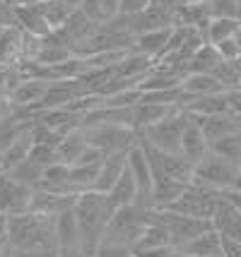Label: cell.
I'll use <instances>...</instances> for the list:
<instances>
[{"mask_svg": "<svg viewBox=\"0 0 241 257\" xmlns=\"http://www.w3.org/2000/svg\"><path fill=\"white\" fill-rule=\"evenodd\" d=\"M219 257H224V255H219Z\"/></svg>", "mask_w": 241, "mask_h": 257, "instance_id": "db71d44e", "label": "cell"}, {"mask_svg": "<svg viewBox=\"0 0 241 257\" xmlns=\"http://www.w3.org/2000/svg\"><path fill=\"white\" fill-rule=\"evenodd\" d=\"M133 247L126 245V243H116V240H106L104 238L102 243L94 250V257H133Z\"/></svg>", "mask_w": 241, "mask_h": 257, "instance_id": "d6a6232c", "label": "cell"}, {"mask_svg": "<svg viewBox=\"0 0 241 257\" xmlns=\"http://www.w3.org/2000/svg\"><path fill=\"white\" fill-rule=\"evenodd\" d=\"M222 255L224 257H241V240L222 235Z\"/></svg>", "mask_w": 241, "mask_h": 257, "instance_id": "f35d334b", "label": "cell"}, {"mask_svg": "<svg viewBox=\"0 0 241 257\" xmlns=\"http://www.w3.org/2000/svg\"><path fill=\"white\" fill-rule=\"evenodd\" d=\"M87 135V142L92 147H99L106 154H114V152H128L133 145L140 142V133L130 125L123 123H97L85 127Z\"/></svg>", "mask_w": 241, "mask_h": 257, "instance_id": "5b68a950", "label": "cell"}, {"mask_svg": "<svg viewBox=\"0 0 241 257\" xmlns=\"http://www.w3.org/2000/svg\"><path fill=\"white\" fill-rule=\"evenodd\" d=\"M87 135H85V127H77V130H70L68 135H63L60 137V142L56 145V161L60 164H68L72 166L80 154L87 149Z\"/></svg>", "mask_w": 241, "mask_h": 257, "instance_id": "ffe728a7", "label": "cell"}, {"mask_svg": "<svg viewBox=\"0 0 241 257\" xmlns=\"http://www.w3.org/2000/svg\"><path fill=\"white\" fill-rule=\"evenodd\" d=\"M109 200H111V204H114L116 209H118V207H126V204H135V202L140 200L138 183L133 178V173L128 171V166H126V171H123V176L116 180V185L111 188Z\"/></svg>", "mask_w": 241, "mask_h": 257, "instance_id": "d4e9b609", "label": "cell"}, {"mask_svg": "<svg viewBox=\"0 0 241 257\" xmlns=\"http://www.w3.org/2000/svg\"><path fill=\"white\" fill-rule=\"evenodd\" d=\"M172 245V235L167 231V226H162L159 221L149 219V226L140 233V238L133 245V252H142V250H152V247H164Z\"/></svg>", "mask_w": 241, "mask_h": 257, "instance_id": "4316f807", "label": "cell"}, {"mask_svg": "<svg viewBox=\"0 0 241 257\" xmlns=\"http://www.w3.org/2000/svg\"><path fill=\"white\" fill-rule=\"evenodd\" d=\"M34 190L36 188L12 178L10 173H5V171H0V212L3 214L32 212Z\"/></svg>", "mask_w": 241, "mask_h": 257, "instance_id": "9c48e42d", "label": "cell"}, {"mask_svg": "<svg viewBox=\"0 0 241 257\" xmlns=\"http://www.w3.org/2000/svg\"><path fill=\"white\" fill-rule=\"evenodd\" d=\"M140 142H142V140H140ZM142 147H145V152H147V157H149V164H152V176H167V178L179 180V183H184V185H191V183H193L195 164H191L181 152H162V149L149 147L147 142H142Z\"/></svg>", "mask_w": 241, "mask_h": 257, "instance_id": "52a82bcc", "label": "cell"}, {"mask_svg": "<svg viewBox=\"0 0 241 257\" xmlns=\"http://www.w3.org/2000/svg\"><path fill=\"white\" fill-rule=\"evenodd\" d=\"M56 240H58V247L80 245L82 243L80 226H77V219H75L72 209H65V212L56 214Z\"/></svg>", "mask_w": 241, "mask_h": 257, "instance_id": "cb8c5ba5", "label": "cell"}, {"mask_svg": "<svg viewBox=\"0 0 241 257\" xmlns=\"http://www.w3.org/2000/svg\"><path fill=\"white\" fill-rule=\"evenodd\" d=\"M186 113H191L193 118H205V115H215V113L227 111V94L224 91H215L207 96H198V99L186 101L181 106Z\"/></svg>", "mask_w": 241, "mask_h": 257, "instance_id": "7402d4cb", "label": "cell"}, {"mask_svg": "<svg viewBox=\"0 0 241 257\" xmlns=\"http://www.w3.org/2000/svg\"><path fill=\"white\" fill-rule=\"evenodd\" d=\"M186 257H219L222 255V235L210 228L205 233L195 235L193 240H188L179 247Z\"/></svg>", "mask_w": 241, "mask_h": 257, "instance_id": "d6986e66", "label": "cell"}, {"mask_svg": "<svg viewBox=\"0 0 241 257\" xmlns=\"http://www.w3.org/2000/svg\"><path fill=\"white\" fill-rule=\"evenodd\" d=\"M72 212H75V219H77V226H80L82 245L94 257V250H97V245L104 240L106 226L111 221L116 207L111 204L106 192L85 190L77 195Z\"/></svg>", "mask_w": 241, "mask_h": 257, "instance_id": "7a4b0ae2", "label": "cell"}, {"mask_svg": "<svg viewBox=\"0 0 241 257\" xmlns=\"http://www.w3.org/2000/svg\"><path fill=\"white\" fill-rule=\"evenodd\" d=\"M181 89H184L186 96L184 103L191 99H198V96L215 94V91H227L212 72H191V75H186L184 82H181Z\"/></svg>", "mask_w": 241, "mask_h": 257, "instance_id": "ac0fdd59", "label": "cell"}, {"mask_svg": "<svg viewBox=\"0 0 241 257\" xmlns=\"http://www.w3.org/2000/svg\"><path fill=\"white\" fill-rule=\"evenodd\" d=\"M0 238H8V214L0 212Z\"/></svg>", "mask_w": 241, "mask_h": 257, "instance_id": "f6af8a7d", "label": "cell"}, {"mask_svg": "<svg viewBox=\"0 0 241 257\" xmlns=\"http://www.w3.org/2000/svg\"><path fill=\"white\" fill-rule=\"evenodd\" d=\"M128 152H114V154H106V159L99 166V176H97V183H94V190L99 192H111V188L116 185V180L123 176V171L128 166Z\"/></svg>", "mask_w": 241, "mask_h": 257, "instance_id": "5bb4252c", "label": "cell"}, {"mask_svg": "<svg viewBox=\"0 0 241 257\" xmlns=\"http://www.w3.org/2000/svg\"><path fill=\"white\" fill-rule=\"evenodd\" d=\"M227 111L231 115H236L241 120V87H234V89H227Z\"/></svg>", "mask_w": 241, "mask_h": 257, "instance_id": "74e56055", "label": "cell"}, {"mask_svg": "<svg viewBox=\"0 0 241 257\" xmlns=\"http://www.w3.org/2000/svg\"><path fill=\"white\" fill-rule=\"evenodd\" d=\"M172 29L174 27H167V29H154V32H145V34H135V36H133V44H130V51L159 60L162 53H164V48H167V44H169Z\"/></svg>", "mask_w": 241, "mask_h": 257, "instance_id": "9a60e30c", "label": "cell"}, {"mask_svg": "<svg viewBox=\"0 0 241 257\" xmlns=\"http://www.w3.org/2000/svg\"><path fill=\"white\" fill-rule=\"evenodd\" d=\"M58 257H92L87 250H85V245H68V247H58Z\"/></svg>", "mask_w": 241, "mask_h": 257, "instance_id": "ab89813d", "label": "cell"}, {"mask_svg": "<svg viewBox=\"0 0 241 257\" xmlns=\"http://www.w3.org/2000/svg\"><path fill=\"white\" fill-rule=\"evenodd\" d=\"M191 164H198L200 159L210 152V145H207V137L203 133L200 123L195 120L193 115H188V123L184 127V135H181V149H179Z\"/></svg>", "mask_w": 241, "mask_h": 257, "instance_id": "8fae6325", "label": "cell"}, {"mask_svg": "<svg viewBox=\"0 0 241 257\" xmlns=\"http://www.w3.org/2000/svg\"><path fill=\"white\" fill-rule=\"evenodd\" d=\"M184 190H186L184 183L167 178V176H154V183H152V209L172 207Z\"/></svg>", "mask_w": 241, "mask_h": 257, "instance_id": "44dd1931", "label": "cell"}, {"mask_svg": "<svg viewBox=\"0 0 241 257\" xmlns=\"http://www.w3.org/2000/svg\"><path fill=\"white\" fill-rule=\"evenodd\" d=\"M217 202H219L217 190H210V188L191 183L179 195V200L174 202L172 207H167V209L179 214H188V216H195V219H212V214L217 209Z\"/></svg>", "mask_w": 241, "mask_h": 257, "instance_id": "ba28073f", "label": "cell"}, {"mask_svg": "<svg viewBox=\"0 0 241 257\" xmlns=\"http://www.w3.org/2000/svg\"><path fill=\"white\" fill-rule=\"evenodd\" d=\"M99 166L102 164H72L70 166V185L75 192L94 190V183L99 176Z\"/></svg>", "mask_w": 241, "mask_h": 257, "instance_id": "f546056e", "label": "cell"}, {"mask_svg": "<svg viewBox=\"0 0 241 257\" xmlns=\"http://www.w3.org/2000/svg\"><path fill=\"white\" fill-rule=\"evenodd\" d=\"M5 247H8V238H0V257L5 255Z\"/></svg>", "mask_w": 241, "mask_h": 257, "instance_id": "7dc6e473", "label": "cell"}, {"mask_svg": "<svg viewBox=\"0 0 241 257\" xmlns=\"http://www.w3.org/2000/svg\"><path fill=\"white\" fill-rule=\"evenodd\" d=\"M241 29V20L239 17H210V22L200 29L203 36H205L207 44H219V41H224V39H231V36H236Z\"/></svg>", "mask_w": 241, "mask_h": 257, "instance_id": "603a6c76", "label": "cell"}, {"mask_svg": "<svg viewBox=\"0 0 241 257\" xmlns=\"http://www.w3.org/2000/svg\"><path fill=\"white\" fill-rule=\"evenodd\" d=\"M128 171L133 173V178L138 183V190H140V204L145 207H152V183H154V176H152V164H149V157L145 152L142 142L133 145L128 149Z\"/></svg>", "mask_w": 241, "mask_h": 257, "instance_id": "30bf717a", "label": "cell"}, {"mask_svg": "<svg viewBox=\"0 0 241 257\" xmlns=\"http://www.w3.org/2000/svg\"><path fill=\"white\" fill-rule=\"evenodd\" d=\"M212 75L219 79V84H222L224 89L241 87V67L236 60H222V63L212 70Z\"/></svg>", "mask_w": 241, "mask_h": 257, "instance_id": "1f68e13d", "label": "cell"}, {"mask_svg": "<svg viewBox=\"0 0 241 257\" xmlns=\"http://www.w3.org/2000/svg\"><path fill=\"white\" fill-rule=\"evenodd\" d=\"M191 115V113H188ZM200 127H203V133L207 137V145L210 142H215L219 137H227L231 133H241V120L236 115H231L229 111L224 113H215V115H205V118H195Z\"/></svg>", "mask_w": 241, "mask_h": 257, "instance_id": "4fadbf2b", "label": "cell"}, {"mask_svg": "<svg viewBox=\"0 0 241 257\" xmlns=\"http://www.w3.org/2000/svg\"><path fill=\"white\" fill-rule=\"evenodd\" d=\"M186 123H188V113L184 108H176L172 115L147 125L140 133V140L147 142L149 147H154V149H162V152H179Z\"/></svg>", "mask_w": 241, "mask_h": 257, "instance_id": "277c9868", "label": "cell"}, {"mask_svg": "<svg viewBox=\"0 0 241 257\" xmlns=\"http://www.w3.org/2000/svg\"><path fill=\"white\" fill-rule=\"evenodd\" d=\"M210 152L239 166V159H241V133H231V135H227V137H219V140H215V142H210Z\"/></svg>", "mask_w": 241, "mask_h": 257, "instance_id": "4dcf8cb0", "label": "cell"}, {"mask_svg": "<svg viewBox=\"0 0 241 257\" xmlns=\"http://www.w3.org/2000/svg\"><path fill=\"white\" fill-rule=\"evenodd\" d=\"M229 190L241 192V173H236V178H234V183H231V188H229Z\"/></svg>", "mask_w": 241, "mask_h": 257, "instance_id": "bcb514c9", "label": "cell"}, {"mask_svg": "<svg viewBox=\"0 0 241 257\" xmlns=\"http://www.w3.org/2000/svg\"><path fill=\"white\" fill-rule=\"evenodd\" d=\"M0 154H3V149H0Z\"/></svg>", "mask_w": 241, "mask_h": 257, "instance_id": "816d5d0a", "label": "cell"}, {"mask_svg": "<svg viewBox=\"0 0 241 257\" xmlns=\"http://www.w3.org/2000/svg\"><path fill=\"white\" fill-rule=\"evenodd\" d=\"M8 243L27 252L39 255H56V216L39 212L8 214Z\"/></svg>", "mask_w": 241, "mask_h": 257, "instance_id": "6da1fadb", "label": "cell"}, {"mask_svg": "<svg viewBox=\"0 0 241 257\" xmlns=\"http://www.w3.org/2000/svg\"><path fill=\"white\" fill-rule=\"evenodd\" d=\"M219 195H222L227 202H231V204H234V207L241 212V192H236V190H222Z\"/></svg>", "mask_w": 241, "mask_h": 257, "instance_id": "ee69618b", "label": "cell"}, {"mask_svg": "<svg viewBox=\"0 0 241 257\" xmlns=\"http://www.w3.org/2000/svg\"><path fill=\"white\" fill-rule=\"evenodd\" d=\"M0 27L3 29H20L17 24V8L10 0H0Z\"/></svg>", "mask_w": 241, "mask_h": 257, "instance_id": "e575fe53", "label": "cell"}, {"mask_svg": "<svg viewBox=\"0 0 241 257\" xmlns=\"http://www.w3.org/2000/svg\"><path fill=\"white\" fill-rule=\"evenodd\" d=\"M34 8L41 12V17L48 22V27H51V29L63 27V24H65V20L70 17V12L75 10L72 5L63 3V0H41V3H36Z\"/></svg>", "mask_w": 241, "mask_h": 257, "instance_id": "f1b7e54d", "label": "cell"}, {"mask_svg": "<svg viewBox=\"0 0 241 257\" xmlns=\"http://www.w3.org/2000/svg\"><path fill=\"white\" fill-rule=\"evenodd\" d=\"M176 108H181V106H167V103H154V101H145L140 99L130 111H133V127L142 133L147 125L157 123L162 118H167V115H172Z\"/></svg>", "mask_w": 241, "mask_h": 257, "instance_id": "e0dca14e", "label": "cell"}, {"mask_svg": "<svg viewBox=\"0 0 241 257\" xmlns=\"http://www.w3.org/2000/svg\"><path fill=\"white\" fill-rule=\"evenodd\" d=\"M3 257H48V255H39V252H27V250H20V247H12L10 243H8V247H5V255ZM53 257V255H51Z\"/></svg>", "mask_w": 241, "mask_h": 257, "instance_id": "b9f144b4", "label": "cell"}, {"mask_svg": "<svg viewBox=\"0 0 241 257\" xmlns=\"http://www.w3.org/2000/svg\"><path fill=\"white\" fill-rule=\"evenodd\" d=\"M149 8V0H121V5H118V15H138V12L147 10Z\"/></svg>", "mask_w": 241, "mask_h": 257, "instance_id": "8d00e7d4", "label": "cell"}, {"mask_svg": "<svg viewBox=\"0 0 241 257\" xmlns=\"http://www.w3.org/2000/svg\"><path fill=\"white\" fill-rule=\"evenodd\" d=\"M176 252L174 245H164V247H152V250H142V252H135L138 257H172Z\"/></svg>", "mask_w": 241, "mask_h": 257, "instance_id": "60d3db41", "label": "cell"}, {"mask_svg": "<svg viewBox=\"0 0 241 257\" xmlns=\"http://www.w3.org/2000/svg\"><path fill=\"white\" fill-rule=\"evenodd\" d=\"M212 228L217 231L219 235H227V238H236L241 240V212L227 202L222 195H219V202H217V209L212 214Z\"/></svg>", "mask_w": 241, "mask_h": 257, "instance_id": "7c38bea8", "label": "cell"}, {"mask_svg": "<svg viewBox=\"0 0 241 257\" xmlns=\"http://www.w3.org/2000/svg\"><path fill=\"white\" fill-rule=\"evenodd\" d=\"M48 87H51L48 79H22V82L10 91L12 106H22V108L29 111L32 106H36L39 101L46 96Z\"/></svg>", "mask_w": 241, "mask_h": 257, "instance_id": "2e32d148", "label": "cell"}, {"mask_svg": "<svg viewBox=\"0 0 241 257\" xmlns=\"http://www.w3.org/2000/svg\"><path fill=\"white\" fill-rule=\"evenodd\" d=\"M239 173V166L231 164L227 159L217 157L212 152H207L205 157L200 159L193 168V183L195 185H203V188H210V190H229L234 178Z\"/></svg>", "mask_w": 241, "mask_h": 257, "instance_id": "8992f818", "label": "cell"}, {"mask_svg": "<svg viewBox=\"0 0 241 257\" xmlns=\"http://www.w3.org/2000/svg\"><path fill=\"white\" fill-rule=\"evenodd\" d=\"M53 257H58V255H53Z\"/></svg>", "mask_w": 241, "mask_h": 257, "instance_id": "11a10c76", "label": "cell"}, {"mask_svg": "<svg viewBox=\"0 0 241 257\" xmlns=\"http://www.w3.org/2000/svg\"><path fill=\"white\" fill-rule=\"evenodd\" d=\"M239 173H241V159H239Z\"/></svg>", "mask_w": 241, "mask_h": 257, "instance_id": "f907efd6", "label": "cell"}, {"mask_svg": "<svg viewBox=\"0 0 241 257\" xmlns=\"http://www.w3.org/2000/svg\"><path fill=\"white\" fill-rule=\"evenodd\" d=\"M99 3H102V8H104V12H106V17H109V20L118 15V5H121V0H99Z\"/></svg>", "mask_w": 241, "mask_h": 257, "instance_id": "7bdbcfd3", "label": "cell"}, {"mask_svg": "<svg viewBox=\"0 0 241 257\" xmlns=\"http://www.w3.org/2000/svg\"><path fill=\"white\" fill-rule=\"evenodd\" d=\"M17 24L24 34L29 36H36V39H44L48 34L53 32L48 22L41 17V12L36 10L34 5H27V8H17Z\"/></svg>", "mask_w": 241, "mask_h": 257, "instance_id": "484cf974", "label": "cell"}, {"mask_svg": "<svg viewBox=\"0 0 241 257\" xmlns=\"http://www.w3.org/2000/svg\"><path fill=\"white\" fill-rule=\"evenodd\" d=\"M172 257H186V255H184V252H181V250H179V247H176V252H174Z\"/></svg>", "mask_w": 241, "mask_h": 257, "instance_id": "681fc988", "label": "cell"}, {"mask_svg": "<svg viewBox=\"0 0 241 257\" xmlns=\"http://www.w3.org/2000/svg\"><path fill=\"white\" fill-rule=\"evenodd\" d=\"M215 48H217V53H219L222 60H236V58H241V41L236 39V36H231V39H224V41L215 44Z\"/></svg>", "mask_w": 241, "mask_h": 257, "instance_id": "836d02e7", "label": "cell"}, {"mask_svg": "<svg viewBox=\"0 0 241 257\" xmlns=\"http://www.w3.org/2000/svg\"><path fill=\"white\" fill-rule=\"evenodd\" d=\"M63 3H68V5H72V8H77V5H80L82 0H63Z\"/></svg>", "mask_w": 241, "mask_h": 257, "instance_id": "c3c4849f", "label": "cell"}, {"mask_svg": "<svg viewBox=\"0 0 241 257\" xmlns=\"http://www.w3.org/2000/svg\"><path fill=\"white\" fill-rule=\"evenodd\" d=\"M149 212L152 207L145 204H126V207H118L111 216V221L106 226V240H116V243H126V245H135V240L140 238V233L149 226Z\"/></svg>", "mask_w": 241, "mask_h": 257, "instance_id": "3957f363", "label": "cell"}, {"mask_svg": "<svg viewBox=\"0 0 241 257\" xmlns=\"http://www.w3.org/2000/svg\"><path fill=\"white\" fill-rule=\"evenodd\" d=\"M219 63H222V58H219L217 48L212 44H205L200 46L191 56V60L186 63V75H191V72H212Z\"/></svg>", "mask_w": 241, "mask_h": 257, "instance_id": "83f0119b", "label": "cell"}, {"mask_svg": "<svg viewBox=\"0 0 241 257\" xmlns=\"http://www.w3.org/2000/svg\"><path fill=\"white\" fill-rule=\"evenodd\" d=\"M133 257H138V255H133Z\"/></svg>", "mask_w": 241, "mask_h": 257, "instance_id": "f5cc1de1", "label": "cell"}, {"mask_svg": "<svg viewBox=\"0 0 241 257\" xmlns=\"http://www.w3.org/2000/svg\"><path fill=\"white\" fill-rule=\"evenodd\" d=\"M92 22H109V17H106V12H104V8H102V3L99 0H82L80 5H77Z\"/></svg>", "mask_w": 241, "mask_h": 257, "instance_id": "d590c367", "label": "cell"}]
</instances>
